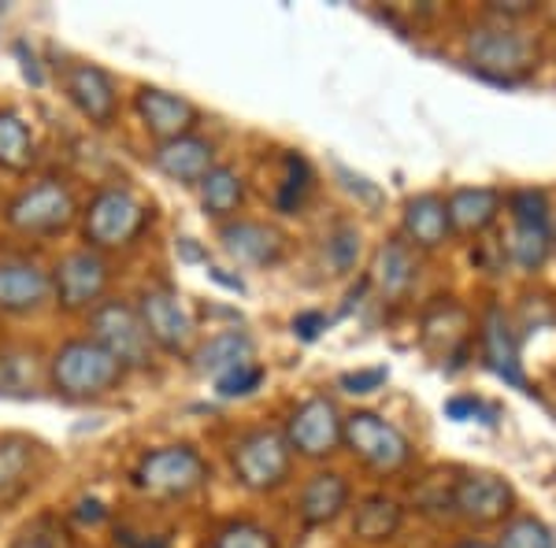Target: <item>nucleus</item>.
Returning a JSON list of instances; mask_svg holds the SVG:
<instances>
[{
	"label": "nucleus",
	"instance_id": "38",
	"mask_svg": "<svg viewBox=\"0 0 556 548\" xmlns=\"http://www.w3.org/2000/svg\"><path fill=\"white\" fill-rule=\"evenodd\" d=\"M486 8L501 20H516V15H534L538 0H486Z\"/></svg>",
	"mask_w": 556,
	"mask_h": 548
},
{
	"label": "nucleus",
	"instance_id": "11",
	"mask_svg": "<svg viewBox=\"0 0 556 548\" xmlns=\"http://www.w3.org/2000/svg\"><path fill=\"white\" fill-rule=\"evenodd\" d=\"M342 426L345 416L338 411V404L330 397H312L293 408L290 422H286V442L298 456H308V460H323L330 456L338 445H342Z\"/></svg>",
	"mask_w": 556,
	"mask_h": 548
},
{
	"label": "nucleus",
	"instance_id": "8",
	"mask_svg": "<svg viewBox=\"0 0 556 548\" xmlns=\"http://www.w3.org/2000/svg\"><path fill=\"white\" fill-rule=\"evenodd\" d=\"M342 442L356 460L379 474H397L401 467H408L412 460L408 437L401 434L393 422L375 416V411H353V416H345Z\"/></svg>",
	"mask_w": 556,
	"mask_h": 548
},
{
	"label": "nucleus",
	"instance_id": "12",
	"mask_svg": "<svg viewBox=\"0 0 556 548\" xmlns=\"http://www.w3.org/2000/svg\"><path fill=\"white\" fill-rule=\"evenodd\" d=\"M513 505H516L513 485L490 471H475L453 482V511L475 526L505 523L513 515Z\"/></svg>",
	"mask_w": 556,
	"mask_h": 548
},
{
	"label": "nucleus",
	"instance_id": "13",
	"mask_svg": "<svg viewBox=\"0 0 556 548\" xmlns=\"http://www.w3.org/2000/svg\"><path fill=\"white\" fill-rule=\"evenodd\" d=\"M64 93L97 130H108L119 115V93H115L112 75L97 64H71L64 71Z\"/></svg>",
	"mask_w": 556,
	"mask_h": 548
},
{
	"label": "nucleus",
	"instance_id": "34",
	"mask_svg": "<svg viewBox=\"0 0 556 548\" xmlns=\"http://www.w3.org/2000/svg\"><path fill=\"white\" fill-rule=\"evenodd\" d=\"M508 208L516 215V227H549V201L542 190H516L508 196Z\"/></svg>",
	"mask_w": 556,
	"mask_h": 548
},
{
	"label": "nucleus",
	"instance_id": "25",
	"mask_svg": "<svg viewBox=\"0 0 556 548\" xmlns=\"http://www.w3.org/2000/svg\"><path fill=\"white\" fill-rule=\"evenodd\" d=\"M197 190H201V204L212 219H230L241 208V201H245V182H241V175L230 164H215L201 178Z\"/></svg>",
	"mask_w": 556,
	"mask_h": 548
},
{
	"label": "nucleus",
	"instance_id": "26",
	"mask_svg": "<svg viewBox=\"0 0 556 548\" xmlns=\"http://www.w3.org/2000/svg\"><path fill=\"white\" fill-rule=\"evenodd\" d=\"M38 445L26 437H0V500H12L30 485Z\"/></svg>",
	"mask_w": 556,
	"mask_h": 548
},
{
	"label": "nucleus",
	"instance_id": "9",
	"mask_svg": "<svg viewBox=\"0 0 556 548\" xmlns=\"http://www.w3.org/2000/svg\"><path fill=\"white\" fill-rule=\"evenodd\" d=\"M108 282H112L108 259L93 248H78L52 267V301L64 311H93L104 301Z\"/></svg>",
	"mask_w": 556,
	"mask_h": 548
},
{
	"label": "nucleus",
	"instance_id": "15",
	"mask_svg": "<svg viewBox=\"0 0 556 548\" xmlns=\"http://www.w3.org/2000/svg\"><path fill=\"white\" fill-rule=\"evenodd\" d=\"M134 104H138V115H141V123H146V130L160 145L175 138H186V133H193V127L201 123V112H197L193 101H186V97H178V93H167V89H160V86H141Z\"/></svg>",
	"mask_w": 556,
	"mask_h": 548
},
{
	"label": "nucleus",
	"instance_id": "19",
	"mask_svg": "<svg viewBox=\"0 0 556 548\" xmlns=\"http://www.w3.org/2000/svg\"><path fill=\"white\" fill-rule=\"evenodd\" d=\"M349 497H353V489H349L345 474H338V471H319V474H312V479L304 482L301 500H298L301 523L308 526V530L330 526V523H334V519L349 508Z\"/></svg>",
	"mask_w": 556,
	"mask_h": 548
},
{
	"label": "nucleus",
	"instance_id": "29",
	"mask_svg": "<svg viewBox=\"0 0 556 548\" xmlns=\"http://www.w3.org/2000/svg\"><path fill=\"white\" fill-rule=\"evenodd\" d=\"M553 248V233L549 227H516L513 241H508V256L516 259L523 271H538L545 264Z\"/></svg>",
	"mask_w": 556,
	"mask_h": 548
},
{
	"label": "nucleus",
	"instance_id": "39",
	"mask_svg": "<svg viewBox=\"0 0 556 548\" xmlns=\"http://www.w3.org/2000/svg\"><path fill=\"white\" fill-rule=\"evenodd\" d=\"M323 327H327V319H323L319 311H304V316L293 319V334L304 337V341H316Z\"/></svg>",
	"mask_w": 556,
	"mask_h": 548
},
{
	"label": "nucleus",
	"instance_id": "16",
	"mask_svg": "<svg viewBox=\"0 0 556 548\" xmlns=\"http://www.w3.org/2000/svg\"><path fill=\"white\" fill-rule=\"evenodd\" d=\"M152 164H156L160 175L172 178V182L201 186V178L215 167V145L208 138L186 133V138L164 141V145L152 152Z\"/></svg>",
	"mask_w": 556,
	"mask_h": 548
},
{
	"label": "nucleus",
	"instance_id": "6",
	"mask_svg": "<svg viewBox=\"0 0 556 548\" xmlns=\"http://www.w3.org/2000/svg\"><path fill=\"white\" fill-rule=\"evenodd\" d=\"M230 463L245 489L253 493H271L278 485H286L293 471V448L286 442L282 430L275 426H256L249 434H241L235 448H230Z\"/></svg>",
	"mask_w": 556,
	"mask_h": 548
},
{
	"label": "nucleus",
	"instance_id": "41",
	"mask_svg": "<svg viewBox=\"0 0 556 548\" xmlns=\"http://www.w3.org/2000/svg\"><path fill=\"white\" fill-rule=\"evenodd\" d=\"M456 548H493V545H486V541H475V537H468V541H460Z\"/></svg>",
	"mask_w": 556,
	"mask_h": 548
},
{
	"label": "nucleus",
	"instance_id": "18",
	"mask_svg": "<svg viewBox=\"0 0 556 548\" xmlns=\"http://www.w3.org/2000/svg\"><path fill=\"white\" fill-rule=\"evenodd\" d=\"M482 356H486L493 374H501V379L508 385H516V390L531 393V382H527L523 364H519V345L513 334V322L505 319L501 308H486V316H482Z\"/></svg>",
	"mask_w": 556,
	"mask_h": 548
},
{
	"label": "nucleus",
	"instance_id": "35",
	"mask_svg": "<svg viewBox=\"0 0 556 548\" xmlns=\"http://www.w3.org/2000/svg\"><path fill=\"white\" fill-rule=\"evenodd\" d=\"M260 382H264V367L249 364V367H241V371H235V374H227V379L215 382V393H219V397H227V400L249 397L253 390H260Z\"/></svg>",
	"mask_w": 556,
	"mask_h": 548
},
{
	"label": "nucleus",
	"instance_id": "14",
	"mask_svg": "<svg viewBox=\"0 0 556 548\" xmlns=\"http://www.w3.org/2000/svg\"><path fill=\"white\" fill-rule=\"evenodd\" d=\"M52 301V275L26 256H0V311L34 316Z\"/></svg>",
	"mask_w": 556,
	"mask_h": 548
},
{
	"label": "nucleus",
	"instance_id": "3",
	"mask_svg": "<svg viewBox=\"0 0 556 548\" xmlns=\"http://www.w3.org/2000/svg\"><path fill=\"white\" fill-rule=\"evenodd\" d=\"M212 479V467L193 445H160L138 456L130 471L134 489L152 500H186L204 489Z\"/></svg>",
	"mask_w": 556,
	"mask_h": 548
},
{
	"label": "nucleus",
	"instance_id": "7",
	"mask_svg": "<svg viewBox=\"0 0 556 548\" xmlns=\"http://www.w3.org/2000/svg\"><path fill=\"white\" fill-rule=\"evenodd\" d=\"M89 337L108 348L123 364V371H146L152 367V337L141 322L138 308L127 301H101L89 311Z\"/></svg>",
	"mask_w": 556,
	"mask_h": 548
},
{
	"label": "nucleus",
	"instance_id": "24",
	"mask_svg": "<svg viewBox=\"0 0 556 548\" xmlns=\"http://www.w3.org/2000/svg\"><path fill=\"white\" fill-rule=\"evenodd\" d=\"M401 523H405V508L393 497H386V493H371V497H364L361 505H356L353 534L367 545H382V541H390V537H397Z\"/></svg>",
	"mask_w": 556,
	"mask_h": 548
},
{
	"label": "nucleus",
	"instance_id": "1",
	"mask_svg": "<svg viewBox=\"0 0 556 548\" xmlns=\"http://www.w3.org/2000/svg\"><path fill=\"white\" fill-rule=\"evenodd\" d=\"M127 371L93 337H71L49 359V382L64 400H97L119 390Z\"/></svg>",
	"mask_w": 556,
	"mask_h": 548
},
{
	"label": "nucleus",
	"instance_id": "32",
	"mask_svg": "<svg viewBox=\"0 0 556 548\" xmlns=\"http://www.w3.org/2000/svg\"><path fill=\"white\" fill-rule=\"evenodd\" d=\"M312 190V170L308 164L298 156V152H286V182L278 190V208L286 215H293L304 204V196Z\"/></svg>",
	"mask_w": 556,
	"mask_h": 548
},
{
	"label": "nucleus",
	"instance_id": "27",
	"mask_svg": "<svg viewBox=\"0 0 556 548\" xmlns=\"http://www.w3.org/2000/svg\"><path fill=\"white\" fill-rule=\"evenodd\" d=\"M34 167V133L12 107H0V170L26 175Z\"/></svg>",
	"mask_w": 556,
	"mask_h": 548
},
{
	"label": "nucleus",
	"instance_id": "2",
	"mask_svg": "<svg viewBox=\"0 0 556 548\" xmlns=\"http://www.w3.org/2000/svg\"><path fill=\"white\" fill-rule=\"evenodd\" d=\"M152 208L138 193L123 186H108L93 193V201L83 212V238L93 253H119V248L138 245V238L149 230Z\"/></svg>",
	"mask_w": 556,
	"mask_h": 548
},
{
	"label": "nucleus",
	"instance_id": "20",
	"mask_svg": "<svg viewBox=\"0 0 556 548\" xmlns=\"http://www.w3.org/2000/svg\"><path fill=\"white\" fill-rule=\"evenodd\" d=\"M450 233V212H445V201L438 193L412 196L405 204V238L412 248H438L445 245Z\"/></svg>",
	"mask_w": 556,
	"mask_h": 548
},
{
	"label": "nucleus",
	"instance_id": "21",
	"mask_svg": "<svg viewBox=\"0 0 556 548\" xmlns=\"http://www.w3.org/2000/svg\"><path fill=\"white\" fill-rule=\"evenodd\" d=\"M445 212H450V227L456 233H482L501 215V193L490 186H464V190L450 193Z\"/></svg>",
	"mask_w": 556,
	"mask_h": 548
},
{
	"label": "nucleus",
	"instance_id": "40",
	"mask_svg": "<svg viewBox=\"0 0 556 548\" xmlns=\"http://www.w3.org/2000/svg\"><path fill=\"white\" fill-rule=\"evenodd\" d=\"M178 248H182L186 259H201V248L193 245V238H182V241H178Z\"/></svg>",
	"mask_w": 556,
	"mask_h": 548
},
{
	"label": "nucleus",
	"instance_id": "5",
	"mask_svg": "<svg viewBox=\"0 0 556 548\" xmlns=\"http://www.w3.org/2000/svg\"><path fill=\"white\" fill-rule=\"evenodd\" d=\"M75 215V193L64 182H56V178H41V182L26 186L4 208L8 227L26 233V238H56V233L71 230Z\"/></svg>",
	"mask_w": 556,
	"mask_h": 548
},
{
	"label": "nucleus",
	"instance_id": "28",
	"mask_svg": "<svg viewBox=\"0 0 556 548\" xmlns=\"http://www.w3.org/2000/svg\"><path fill=\"white\" fill-rule=\"evenodd\" d=\"M41 385V367L34 348H8L0 353V397H34Z\"/></svg>",
	"mask_w": 556,
	"mask_h": 548
},
{
	"label": "nucleus",
	"instance_id": "36",
	"mask_svg": "<svg viewBox=\"0 0 556 548\" xmlns=\"http://www.w3.org/2000/svg\"><path fill=\"white\" fill-rule=\"evenodd\" d=\"M356 256H361V233L353 227H342L330 238V259H334L338 271H349L356 264Z\"/></svg>",
	"mask_w": 556,
	"mask_h": 548
},
{
	"label": "nucleus",
	"instance_id": "22",
	"mask_svg": "<svg viewBox=\"0 0 556 548\" xmlns=\"http://www.w3.org/2000/svg\"><path fill=\"white\" fill-rule=\"evenodd\" d=\"M416 253H412V245L405 238H390L386 245L379 248V256H375V282H379V290L386 301H401V296H408V290L416 285Z\"/></svg>",
	"mask_w": 556,
	"mask_h": 548
},
{
	"label": "nucleus",
	"instance_id": "31",
	"mask_svg": "<svg viewBox=\"0 0 556 548\" xmlns=\"http://www.w3.org/2000/svg\"><path fill=\"white\" fill-rule=\"evenodd\" d=\"M493 548H553V534L542 519L516 515L505 523V530H501V541Z\"/></svg>",
	"mask_w": 556,
	"mask_h": 548
},
{
	"label": "nucleus",
	"instance_id": "33",
	"mask_svg": "<svg viewBox=\"0 0 556 548\" xmlns=\"http://www.w3.org/2000/svg\"><path fill=\"white\" fill-rule=\"evenodd\" d=\"M71 537L67 530L60 526L56 515H38L34 523H26L20 530V537H15L12 548H67Z\"/></svg>",
	"mask_w": 556,
	"mask_h": 548
},
{
	"label": "nucleus",
	"instance_id": "10",
	"mask_svg": "<svg viewBox=\"0 0 556 548\" xmlns=\"http://www.w3.org/2000/svg\"><path fill=\"white\" fill-rule=\"evenodd\" d=\"M138 316L146 322L149 337L156 348L172 356H182L193 341V319L186 311L182 296H178L172 285L156 282V285H146L138 293Z\"/></svg>",
	"mask_w": 556,
	"mask_h": 548
},
{
	"label": "nucleus",
	"instance_id": "4",
	"mask_svg": "<svg viewBox=\"0 0 556 548\" xmlns=\"http://www.w3.org/2000/svg\"><path fill=\"white\" fill-rule=\"evenodd\" d=\"M468 60L490 82L516 86L538 67V49L527 34L513 30L508 23H482L468 34Z\"/></svg>",
	"mask_w": 556,
	"mask_h": 548
},
{
	"label": "nucleus",
	"instance_id": "30",
	"mask_svg": "<svg viewBox=\"0 0 556 548\" xmlns=\"http://www.w3.org/2000/svg\"><path fill=\"white\" fill-rule=\"evenodd\" d=\"M208 548H278V541L267 526L249 523V519H235V523L215 530Z\"/></svg>",
	"mask_w": 556,
	"mask_h": 548
},
{
	"label": "nucleus",
	"instance_id": "37",
	"mask_svg": "<svg viewBox=\"0 0 556 548\" xmlns=\"http://www.w3.org/2000/svg\"><path fill=\"white\" fill-rule=\"evenodd\" d=\"M386 379H390V371H386V367H371V371L342 374V385L349 393H371V390H379Z\"/></svg>",
	"mask_w": 556,
	"mask_h": 548
},
{
	"label": "nucleus",
	"instance_id": "23",
	"mask_svg": "<svg viewBox=\"0 0 556 548\" xmlns=\"http://www.w3.org/2000/svg\"><path fill=\"white\" fill-rule=\"evenodd\" d=\"M193 364H197V371H201V374H212V379L219 382V379H227V374L241 371V367L256 364L253 341H249L245 334H238V330H227V334H215V337L208 341V345L197 348Z\"/></svg>",
	"mask_w": 556,
	"mask_h": 548
},
{
	"label": "nucleus",
	"instance_id": "17",
	"mask_svg": "<svg viewBox=\"0 0 556 548\" xmlns=\"http://www.w3.org/2000/svg\"><path fill=\"white\" fill-rule=\"evenodd\" d=\"M223 248L245 267H271L282 259L286 253V238L267 222H253V219H238L223 227Z\"/></svg>",
	"mask_w": 556,
	"mask_h": 548
}]
</instances>
